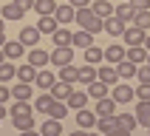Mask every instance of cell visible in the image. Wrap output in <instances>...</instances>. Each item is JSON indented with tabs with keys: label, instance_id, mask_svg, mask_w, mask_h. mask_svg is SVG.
<instances>
[{
	"label": "cell",
	"instance_id": "cell-1",
	"mask_svg": "<svg viewBox=\"0 0 150 136\" xmlns=\"http://www.w3.org/2000/svg\"><path fill=\"white\" fill-rule=\"evenodd\" d=\"M76 23H79V28H85V31H91V34H96V31H105V20H102L96 11H93L91 6H85V8H76V17H74Z\"/></svg>",
	"mask_w": 150,
	"mask_h": 136
},
{
	"label": "cell",
	"instance_id": "cell-2",
	"mask_svg": "<svg viewBox=\"0 0 150 136\" xmlns=\"http://www.w3.org/2000/svg\"><path fill=\"white\" fill-rule=\"evenodd\" d=\"M71 59H74V45H54V51H51V65L54 68L68 65Z\"/></svg>",
	"mask_w": 150,
	"mask_h": 136
},
{
	"label": "cell",
	"instance_id": "cell-3",
	"mask_svg": "<svg viewBox=\"0 0 150 136\" xmlns=\"http://www.w3.org/2000/svg\"><path fill=\"white\" fill-rule=\"evenodd\" d=\"M11 122H14L17 130H34V113L31 110H20V113H11Z\"/></svg>",
	"mask_w": 150,
	"mask_h": 136
},
{
	"label": "cell",
	"instance_id": "cell-4",
	"mask_svg": "<svg viewBox=\"0 0 150 136\" xmlns=\"http://www.w3.org/2000/svg\"><path fill=\"white\" fill-rule=\"evenodd\" d=\"M122 37H125V42L127 45H144V37H147V31H144V28H139V25H127L125 28V34H122Z\"/></svg>",
	"mask_w": 150,
	"mask_h": 136
},
{
	"label": "cell",
	"instance_id": "cell-5",
	"mask_svg": "<svg viewBox=\"0 0 150 136\" xmlns=\"http://www.w3.org/2000/svg\"><path fill=\"white\" fill-rule=\"evenodd\" d=\"M110 96H113L116 102H133V99H136V88H130L127 82H116Z\"/></svg>",
	"mask_w": 150,
	"mask_h": 136
},
{
	"label": "cell",
	"instance_id": "cell-6",
	"mask_svg": "<svg viewBox=\"0 0 150 136\" xmlns=\"http://www.w3.org/2000/svg\"><path fill=\"white\" fill-rule=\"evenodd\" d=\"M116 122H119L116 136H127V133H130V130H133L136 125H139V119H136L133 113H116Z\"/></svg>",
	"mask_w": 150,
	"mask_h": 136
},
{
	"label": "cell",
	"instance_id": "cell-7",
	"mask_svg": "<svg viewBox=\"0 0 150 136\" xmlns=\"http://www.w3.org/2000/svg\"><path fill=\"white\" fill-rule=\"evenodd\" d=\"M125 28H127V23H125V20H119L116 14L105 17V31H108L110 37H122V34H125Z\"/></svg>",
	"mask_w": 150,
	"mask_h": 136
},
{
	"label": "cell",
	"instance_id": "cell-8",
	"mask_svg": "<svg viewBox=\"0 0 150 136\" xmlns=\"http://www.w3.org/2000/svg\"><path fill=\"white\" fill-rule=\"evenodd\" d=\"M28 62H31L34 68H45L51 62V54H48V51H42L40 45H34V48L28 51Z\"/></svg>",
	"mask_w": 150,
	"mask_h": 136
},
{
	"label": "cell",
	"instance_id": "cell-9",
	"mask_svg": "<svg viewBox=\"0 0 150 136\" xmlns=\"http://www.w3.org/2000/svg\"><path fill=\"white\" fill-rule=\"evenodd\" d=\"M76 125H79V130H88V127H96V110H88V108H79L76 110Z\"/></svg>",
	"mask_w": 150,
	"mask_h": 136
},
{
	"label": "cell",
	"instance_id": "cell-10",
	"mask_svg": "<svg viewBox=\"0 0 150 136\" xmlns=\"http://www.w3.org/2000/svg\"><path fill=\"white\" fill-rule=\"evenodd\" d=\"M54 17H57V23H74L76 8L71 6V3H57V11H54Z\"/></svg>",
	"mask_w": 150,
	"mask_h": 136
},
{
	"label": "cell",
	"instance_id": "cell-11",
	"mask_svg": "<svg viewBox=\"0 0 150 136\" xmlns=\"http://www.w3.org/2000/svg\"><path fill=\"white\" fill-rule=\"evenodd\" d=\"M116 105H119V102L113 99V96H102V99H96V116H110V113H116Z\"/></svg>",
	"mask_w": 150,
	"mask_h": 136
},
{
	"label": "cell",
	"instance_id": "cell-12",
	"mask_svg": "<svg viewBox=\"0 0 150 136\" xmlns=\"http://www.w3.org/2000/svg\"><path fill=\"white\" fill-rule=\"evenodd\" d=\"M136 68H139V65H136V62H133V59H119V62H116V71H119V79H133V76H136Z\"/></svg>",
	"mask_w": 150,
	"mask_h": 136
},
{
	"label": "cell",
	"instance_id": "cell-13",
	"mask_svg": "<svg viewBox=\"0 0 150 136\" xmlns=\"http://www.w3.org/2000/svg\"><path fill=\"white\" fill-rule=\"evenodd\" d=\"M3 54H6V59H20V57H23V54H25V48H23V42H20V40H6V42H3Z\"/></svg>",
	"mask_w": 150,
	"mask_h": 136
},
{
	"label": "cell",
	"instance_id": "cell-14",
	"mask_svg": "<svg viewBox=\"0 0 150 136\" xmlns=\"http://www.w3.org/2000/svg\"><path fill=\"white\" fill-rule=\"evenodd\" d=\"M96 127H99L102 133H116V130H119L116 113H110V116H96Z\"/></svg>",
	"mask_w": 150,
	"mask_h": 136
},
{
	"label": "cell",
	"instance_id": "cell-15",
	"mask_svg": "<svg viewBox=\"0 0 150 136\" xmlns=\"http://www.w3.org/2000/svg\"><path fill=\"white\" fill-rule=\"evenodd\" d=\"M71 45H76V48H88V45H93V34L85 31V28H79V31L71 34Z\"/></svg>",
	"mask_w": 150,
	"mask_h": 136
},
{
	"label": "cell",
	"instance_id": "cell-16",
	"mask_svg": "<svg viewBox=\"0 0 150 136\" xmlns=\"http://www.w3.org/2000/svg\"><path fill=\"white\" fill-rule=\"evenodd\" d=\"M125 57H127L125 45H108L105 48V62H110V65H116L119 59H125Z\"/></svg>",
	"mask_w": 150,
	"mask_h": 136
},
{
	"label": "cell",
	"instance_id": "cell-17",
	"mask_svg": "<svg viewBox=\"0 0 150 136\" xmlns=\"http://www.w3.org/2000/svg\"><path fill=\"white\" fill-rule=\"evenodd\" d=\"M65 102H68V108H71V110L85 108V105H88V91H71Z\"/></svg>",
	"mask_w": 150,
	"mask_h": 136
},
{
	"label": "cell",
	"instance_id": "cell-18",
	"mask_svg": "<svg viewBox=\"0 0 150 136\" xmlns=\"http://www.w3.org/2000/svg\"><path fill=\"white\" fill-rule=\"evenodd\" d=\"M57 17L54 14H40V20H37V28H40V34H54L57 31Z\"/></svg>",
	"mask_w": 150,
	"mask_h": 136
},
{
	"label": "cell",
	"instance_id": "cell-19",
	"mask_svg": "<svg viewBox=\"0 0 150 136\" xmlns=\"http://www.w3.org/2000/svg\"><path fill=\"white\" fill-rule=\"evenodd\" d=\"M136 119H139V125L150 127V99H139L136 102Z\"/></svg>",
	"mask_w": 150,
	"mask_h": 136
},
{
	"label": "cell",
	"instance_id": "cell-20",
	"mask_svg": "<svg viewBox=\"0 0 150 136\" xmlns=\"http://www.w3.org/2000/svg\"><path fill=\"white\" fill-rule=\"evenodd\" d=\"M113 14H116L119 20H125V23H133V17H136V8L130 6V0H122V3L116 6V11H113Z\"/></svg>",
	"mask_w": 150,
	"mask_h": 136
},
{
	"label": "cell",
	"instance_id": "cell-21",
	"mask_svg": "<svg viewBox=\"0 0 150 136\" xmlns=\"http://www.w3.org/2000/svg\"><path fill=\"white\" fill-rule=\"evenodd\" d=\"M91 8L102 17V20H105V17H110L113 11H116V6H113L110 0H93V3H91Z\"/></svg>",
	"mask_w": 150,
	"mask_h": 136
},
{
	"label": "cell",
	"instance_id": "cell-22",
	"mask_svg": "<svg viewBox=\"0 0 150 136\" xmlns=\"http://www.w3.org/2000/svg\"><path fill=\"white\" fill-rule=\"evenodd\" d=\"M20 42H23V45H37V42H40V28L25 25L23 31H20Z\"/></svg>",
	"mask_w": 150,
	"mask_h": 136
},
{
	"label": "cell",
	"instance_id": "cell-23",
	"mask_svg": "<svg viewBox=\"0 0 150 136\" xmlns=\"http://www.w3.org/2000/svg\"><path fill=\"white\" fill-rule=\"evenodd\" d=\"M108 91H110V85H108V82H102V79H93V82L88 85V96H93V99L108 96Z\"/></svg>",
	"mask_w": 150,
	"mask_h": 136
},
{
	"label": "cell",
	"instance_id": "cell-24",
	"mask_svg": "<svg viewBox=\"0 0 150 136\" xmlns=\"http://www.w3.org/2000/svg\"><path fill=\"white\" fill-rule=\"evenodd\" d=\"M96 74H99L102 82H108V85H116V82H119V71H116V65H113V68H110V65H102V68H96Z\"/></svg>",
	"mask_w": 150,
	"mask_h": 136
},
{
	"label": "cell",
	"instance_id": "cell-25",
	"mask_svg": "<svg viewBox=\"0 0 150 136\" xmlns=\"http://www.w3.org/2000/svg\"><path fill=\"white\" fill-rule=\"evenodd\" d=\"M23 14H25V8L20 6V3H6V6H3V17H6V20H23Z\"/></svg>",
	"mask_w": 150,
	"mask_h": 136
},
{
	"label": "cell",
	"instance_id": "cell-26",
	"mask_svg": "<svg viewBox=\"0 0 150 136\" xmlns=\"http://www.w3.org/2000/svg\"><path fill=\"white\" fill-rule=\"evenodd\" d=\"M71 91H74V85H71V82H62V79L51 85V96H54V99H68V93H71Z\"/></svg>",
	"mask_w": 150,
	"mask_h": 136
},
{
	"label": "cell",
	"instance_id": "cell-27",
	"mask_svg": "<svg viewBox=\"0 0 150 136\" xmlns=\"http://www.w3.org/2000/svg\"><path fill=\"white\" fill-rule=\"evenodd\" d=\"M127 59H133L136 65L147 62V48L144 45H127Z\"/></svg>",
	"mask_w": 150,
	"mask_h": 136
},
{
	"label": "cell",
	"instance_id": "cell-28",
	"mask_svg": "<svg viewBox=\"0 0 150 136\" xmlns=\"http://www.w3.org/2000/svg\"><path fill=\"white\" fill-rule=\"evenodd\" d=\"M34 82H37L40 91H51V85L57 82V76L51 74V71H37V79H34Z\"/></svg>",
	"mask_w": 150,
	"mask_h": 136
},
{
	"label": "cell",
	"instance_id": "cell-29",
	"mask_svg": "<svg viewBox=\"0 0 150 136\" xmlns=\"http://www.w3.org/2000/svg\"><path fill=\"white\" fill-rule=\"evenodd\" d=\"M11 96H14V99H31L34 96V88H31V82H17L14 85V91H11Z\"/></svg>",
	"mask_w": 150,
	"mask_h": 136
},
{
	"label": "cell",
	"instance_id": "cell-30",
	"mask_svg": "<svg viewBox=\"0 0 150 136\" xmlns=\"http://www.w3.org/2000/svg\"><path fill=\"white\" fill-rule=\"evenodd\" d=\"M59 79H62V82H79V68H74L71 65V62H68V65H62L59 68Z\"/></svg>",
	"mask_w": 150,
	"mask_h": 136
},
{
	"label": "cell",
	"instance_id": "cell-31",
	"mask_svg": "<svg viewBox=\"0 0 150 136\" xmlns=\"http://www.w3.org/2000/svg\"><path fill=\"white\" fill-rule=\"evenodd\" d=\"M17 79H20V82H34V79H37V68H34L31 62L20 65L17 68Z\"/></svg>",
	"mask_w": 150,
	"mask_h": 136
},
{
	"label": "cell",
	"instance_id": "cell-32",
	"mask_svg": "<svg viewBox=\"0 0 150 136\" xmlns=\"http://www.w3.org/2000/svg\"><path fill=\"white\" fill-rule=\"evenodd\" d=\"M102 59H105V48H99V45H88V48H85V62L96 65Z\"/></svg>",
	"mask_w": 150,
	"mask_h": 136
},
{
	"label": "cell",
	"instance_id": "cell-33",
	"mask_svg": "<svg viewBox=\"0 0 150 136\" xmlns=\"http://www.w3.org/2000/svg\"><path fill=\"white\" fill-rule=\"evenodd\" d=\"M51 105H54V96H51V91H42L40 96H37V102H34V108L40 110V113H48Z\"/></svg>",
	"mask_w": 150,
	"mask_h": 136
},
{
	"label": "cell",
	"instance_id": "cell-34",
	"mask_svg": "<svg viewBox=\"0 0 150 136\" xmlns=\"http://www.w3.org/2000/svg\"><path fill=\"white\" fill-rule=\"evenodd\" d=\"M93 79H99V74H96V68H93L91 62L79 68V82H82V85H91Z\"/></svg>",
	"mask_w": 150,
	"mask_h": 136
},
{
	"label": "cell",
	"instance_id": "cell-35",
	"mask_svg": "<svg viewBox=\"0 0 150 136\" xmlns=\"http://www.w3.org/2000/svg\"><path fill=\"white\" fill-rule=\"evenodd\" d=\"M71 34H74V31H68V28L57 25V31L51 34V37H54V45H71Z\"/></svg>",
	"mask_w": 150,
	"mask_h": 136
},
{
	"label": "cell",
	"instance_id": "cell-36",
	"mask_svg": "<svg viewBox=\"0 0 150 136\" xmlns=\"http://www.w3.org/2000/svg\"><path fill=\"white\" fill-rule=\"evenodd\" d=\"M68 113V102L65 99H54V105H51V110H48V116H54V119H59L62 122V116Z\"/></svg>",
	"mask_w": 150,
	"mask_h": 136
},
{
	"label": "cell",
	"instance_id": "cell-37",
	"mask_svg": "<svg viewBox=\"0 0 150 136\" xmlns=\"http://www.w3.org/2000/svg\"><path fill=\"white\" fill-rule=\"evenodd\" d=\"M37 14H54L57 11V0H34Z\"/></svg>",
	"mask_w": 150,
	"mask_h": 136
},
{
	"label": "cell",
	"instance_id": "cell-38",
	"mask_svg": "<svg viewBox=\"0 0 150 136\" xmlns=\"http://www.w3.org/2000/svg\"><path fill=\"white\" fill-rule=\"evenodd\" d=\"M11 76H17V68L11 65L8 59H3V62H0V82H8Z\"/></svg>",
	"mask_w": 150,
	"mask_h": 136
},
{
	"label": "cell",
	"instance_id": "cell-39",
	"mask_svg": "<svg viewBox=\"0 0 150 136\" xmlns=\"http://www.w3.org/2000/svg\"><path fill=\"white\" fill-rule=\"evenodd\" d=\"M59 130H62V125H59V119H54V116H51L48 122L40 127V133H45V136H57Z\"/></svg>",
	"mask_w": 150,
	"mask_h": 136
},
{
	"label": "cell",
	"instance_id": "cell-40",
	"mask_svg": "<svg viewBox=\"0 0 150 136\" xmlns=\"http://www.w3.org/2000/svg\"><path fill=\"white\" fill-rule=\"evenodd\" d=\"M133 23L139 25V28H144V31H150V8H142V11H136Z\"/></svg>",
	"mask_w": 150,
	"mask_h": 136
},
{
	"label": "cell",
	"instance_id": "cell-41",
	"mask_svg": "<svg viewBox=\"0 0 150 136\" xmlns=\"http://www.w3.org/2000/svg\"><path fill=\"white\" fill-rule=\"evenodd\" d=\"M136 76H139V82H150V62H142L136 68Z\"/></svg>",
	"mask_w": 150,
	"mask_h": 136
},
{
	"label": "cell",
	"instance_id": "cell-42",
	"mask_svg": "<svg viewBox=\"0 0 150 136\" xmlns=\"http://www.w3.org/2000/svg\"><path fill=\"white\" fill-rule=\"evenodd\" d=\"M136 99H150V82H142L136 88Z\"/></svg>",
	"mask_w": 150,
	"mask_h": 136
},
{
	"label": "cell",
	"instance_id": "cell-43",
	"mask_svg": "<svg viewBox=\"0 0 150 136\" xmlns=\"http://www.w3.org/2000/svg\"><path fill=\"white\" fill-rule=\"evenodd\" d=\"M8 99H11V91H8V88H6V82H0V102L6 105Z\"/></svg>",
	"mask_w": 150,
	"mask_h": 136
},
{
	"label": "cell",
	"instance_id": "cell-44",
	"mask_svg": "<svg viewBox=\"0 0 150 136\" xmlns=\"http://www.w3.org/2000/svg\"><path fill=\"white\" fill-rule=\"evenodd\" d=\"M130 6H133L136 11H142V8H150V0H130Z\"/></svg>",
	"mask_w": 150,
	"mask_h": 136
},
{
	"label": "cell",
	"instance_id": "cell-45",
	"mask_svg": "<svg viewBox=\"0 0 150 136\" xmlns=\"http://www.w3.org/2000/svg\"><path fill=\"white\" fill-rule=\"evenodd\" d=\"M68 3H71L74 8H85V6H91L93 0H68Z\"/></svg>",
	"mask_w": 150,
	"mask_h": 136
},
{
	"label": "cell",
	"instance_id": "cell-46",
	"mask_svg": "<svg viewBox=\"0 0 150 136\" xmlns=\"http://www.w3.org/2000/svg\"><path fill=\"white\" fill-rule=\"evenodd\" d=\"M17 3H20V6H23L25 11H28V8H34V0H17Z\"/></svg>",
	"mask_w": 150,
	"mask_h": 136
},
{
	"label": "cell",
	"instance_id": "cell-47",
	"mask_svg": "<svg viewBox=\"0 0 150 136\" xmlns=\"http://www.w3.org/2000/svg\"><path fill=\"white\" fill-rule=\"evenodd\" d=\"M6 113H8V110H6V105H3V102H0V119L6 116Z\"/></svg>",
	"mask_w": 150,
	"mask_h": 136
},
{
	"label": "cell",
	"instance_id": "cell-48",
	"mask_svg": "<svg viewBox=\"0 0 150 136\" xmlns=\"http://www.w3.org/2000/svg\"><path fill=\"white\" fill-rule=\"evenodd\" d=\"M3 42H6V31H3V28H0V45H3Z\"/></svg>",
	"mask_w": 150,
	"mask_h": 136
},
{
	"label": "cell",
	"instance_id": "cell-49",
	"mask_svg": "<svg viewBox=\"0 0 150 136\" xmlns=\"http://www.w3.org/2000/svg\"><path fill=\"white\" fill-rule=\"evenodd\" d=\"M144 48L150 51V34H147V37H144Z\"/></svg>",
	"mask_w": 150,
	"mask_h": 136
},
{
	"label": "cell",
	"instance_id": "cell-50",
	"mask_svg": "<svg viewBox=\"0 0 150 136\" xmlns=\"http://www.w3.org/2000/svg\"><path fill=\"white\" fill-rule=\"evenodd\" d=\"M3 59H6V54H3V45H0V62H3Z\"/></svg>",
	"mask_w": 150,
	"mask_h": 136
},
{
	"label": "cell",
	"instance_id": "cell-51",
	"mask_svg": "<svg viewBox=\"0 0 150 136\" xmlns=\"http://www.w3.org/2000/svg\"><path fill=\"white\" fill-rule=\"evenodd\" d=\"M3 25H6V17H0V28H3Z\"/></svg>",
	"mask_w": 150,
	"mask_h": 136
},
{
	"label": "cell",
	"instance_id": "cell-52",
	"mask_svg": "<svg viewBox=\"0 0 150 136\" xmlns=\"http://www.w3.org/2000/svg\"><path fill=\"white\" fill-rule=\"evenodd\" d=\"M147 62H150V51H147Z\"/></svg>",
	"mask_w": 150,
	"mask_h": 136
}]
</instances>
